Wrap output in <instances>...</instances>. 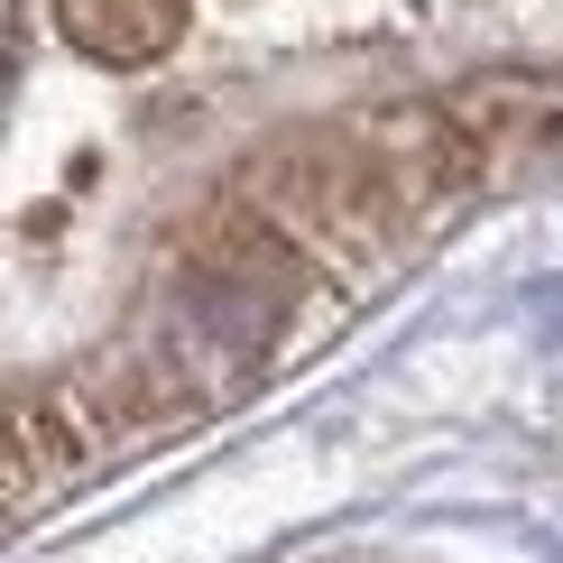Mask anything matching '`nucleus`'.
<instances>
[{
	"label": "nucleus",
	"instance_id": "obj_1",
	"mask_svg": "<svg viewBox=\"0 0 563 563\" xmlns=\"http://www.w3.org/2000/svg\"><path fill=\"white\" fill-rule=\"evenodd\" d=\"M56 46L92 75H167L195 46V0H46Z\"/></svg>",
	"mask_w": 563,
	"mask_h": 563
}]
</instances>
